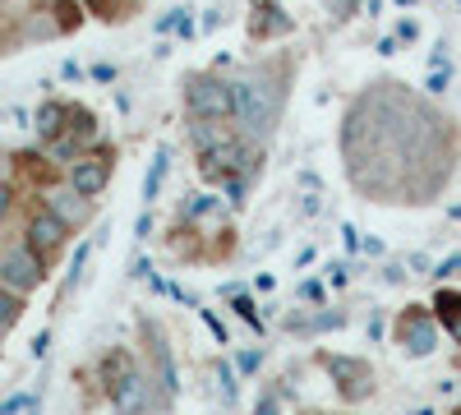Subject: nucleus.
Listing matches in <instances>:
<instances>
[{
	"instance_id": "8",
	"label": "nucleus",
	"mask_w": 461,
	"mask_h": 415,
	"mask_svg": "<svg viewBox=\"0 0 461 415\" xmlns=\"http://www.w3.org/2000/svg\"><path fill=\"white\" fill-rule=\"evenodd\" d=\"M106 180H111V158H84V162L69 167V185H74V190H79L84 199L102 194Z\"/></svg>"
},
{
	"instance_id": "10",
	"label": "nucleus",
	"mask_w": 461,
	"mask_h": 415,
	"mask_svg": "<svg viewBox=\"0 0 461 415\" xmlns=\"http://www.w3.org/2000/svg\"><path fill=\"white\" fill-rule=\"evenodd\" d=\"M328 369H332L337 388H346V397H351V401L369 397V369L360 360H328Z\"/></svg>"
},
{
	"instance_id": "15",
	"label": "nucleus",
	"mask_w": 461,
	"mask_h": 415,
	"mask_svg": "<svg viewBox=\"0 0 461 415\" xmlns=\"http://www.w3.org/2000/svg\"><path fill=\"white\" fill-rule=\"evenodd\" d=\"M19 319H23V300L10 286H0V328H14Z\"/></svg>"
},
{
	"instance_id": "12",
	"label": "nucleus",
	"mask_w": 461,
	"mask_h": 415,
	"mask_svg": "<svg viewBox=\"0 0 461 415\" xmlns=\"http://www.w3.org/2000/svg\"><path fill=\"white\" fill-rule=\"evenodd\" d=\"M65 121H69V106H60V102H47L42 111H37V134H42V139H60Z\"/></svg>"
},
{
	"instance_id": "3",
	"label": "nucleus",
	"mask_w": 461,
	"mask_h": 415,
	"mask_svg": "<svg viewBox=\"0 0 461 415\" xmlns=\"http://www.w3.org/2000/svg\"><path fill=\"white\" fill-rule=\"evenodd\" d=\"M230 97H236V121L245 125V134H267L273 130V102H267V84L263 79L230 84Z\"/></svg>"
},
{
	"instance_id": "19",
	"label": "nucleus",
	"mask_w": 461,
	"mask_h": 415,
	"mask_svg": "<svg viewBox=\"0 0 461 415\" xmlns=\"http://www.w3.org/2000/svg\"><path fill=\"white\" fill-rule=\"evenodd\" d=\"M434 277L443 282V277H461V254H452V258H443L438 268H434Z\"/></svg>"
},
{
	"instance_id": "32",
	"label": "nucleus",
	"mask_w": 461,
	"mask_h": 415,
	"mask_svg": "<svg viewBox=\"0 0 461 415\" xmlns=\"http://www.w3.org/2000/svg\"><path fill=\"white\" fill-rule=\"evenodd\" d=\"M397 5H411V0H397Z\"/></svg>"
},
{
	"instance_id": "6",
	"label": "nucleus",
	"mask_w": 461,
	"mask_h": 415,
	"mask_svg": "<svg viewBox=\"0 0 461 415\" xmlns=\"http://www.w3.org/2000/svg\"><path fill=\"white\" fill-rule=\"evenodd\" d=\"M402 347H406V356H434V347H438V328H434V319L429 314H406L402 319Z\"/></svg>"
},
{
	"instance_id": "17",
	"label": "nucleus",
	"mask_w": 461,
	"mask_h": 415,
	"mask_svg": "<svg viewBox=\"0 0 461 415\" xmlns=\"http://www.w3.org/2000/svg\"><path fill=\"white\" fill-rule=\"evenodd\" d=\"M337 323H341V314H319V319L295 323V328H304V332H328V328H337Z\"/></svg>"
},
{
	"instance_id": "26",
	"label": "nucleus",
	"mask_w": 461,
	"mask_h": 415,
	"mask_svg": "<svg viewBox=\"0 0 461 415\" xmlns=\"http://www.w3.org/2000/svg\"><path fill=\"white\" fill-rule=\"evenodd\" d=\"M443 88H447V74L434 69V74H429V93H443Z\"/></svg>"
},
{
	"instance_id": "28",
	"label": "nucleus",
	"mask_w": 461,
	"mask_h": 415,
	"mask_svg": "<svg viewBox=\"0 0 461 415\" xmlns=\"http://www.w3.org/2000/svg\"><path fill=\"white\" fill-rule=\"evenodd\" d=\"M10 203H14V194L5 190V185H0V221H5V212H10Z\"/></svg>"
},
{
	"instance_id": "30",
	"label": "nucleus",
	"mask_w": 461,
	"mask_h": 415,
	"mask_svg": "<svg viewBox=\"0 0 461 415\" xmlns=\"http://www.w3.org/2000/svg\"><path fill=\"white\" fill-rule=\"evenodd\" d=\"M447 328H452V337H456V342H461V319H452Z\"/></svg>"
},
{
	"instance_id": "11",
	"label": "nucleus",
	"mask_w": 461,
	"mask_h": 415,
	"mask_svg": "<svg viewBox=\"0 0 461 415\" xmlns=\"http://www.w3.org/2000/svg\"><path fill=\"white\" fill-rule=\"evenodd\" d=\"M47 203H51V212H56L60 221H84V217H88V199L74 190V185H69V190L47 194Z\"/></svg>"
},
{
	"instance_id": "20",
	"label": "nucleus",
	"mask_w": 461,
	"mask_h": 415,
	"mask_svg": "<svg viewBox=\"0 0 461 415\" xmlns=\"http://www.w3.org/2000/svg\"><path fill=\"white\" fill-rule=\"evenodd\" d=\"M217 388H221V397L236 401V379H230V369H226V365H217Z\"/></svg>"
},
{
	"instance_id": "2",
	"label": "nucleus",
	"mask_w": 461,
	"mask_h": 415,
	"mask_svg": "<svg viewBox=\"0 0 461 415\" xmlns=\"http://www.w3.org/2000/svg\"><path fill=\"white\" fill-rule=\"evenodd\" d=\"M106 379H111V401L121 415H143L148 406V383L143 374L130 365V356H111L106 360Z\"/></svg>"
},
{
	"instance_id": "24",
	"label": "nucleus",
	"mask_w": 461,
	"mask_h": 415,
	"mask_svg": "<svg viewBox=\"0 0 461 415\" xmlns=\"http://www.w3.org/2000/svg\"><path fill=\"white\" fill-rule=\"evenodd\" d=\"M258 415H277V397H273V392L258 397Z\"/></svg>"
},
{
	"instance_id": "23",
	"label": "nucleus",
	"mask_w": 461,
	"mask_h": 415,
	"mask_svg": "<svg viewBox=\"0 0 461 415\" xmlns=\"http://www.w3.org/2000/svg\"><path fill=\"white\" fill-rule=\"evenodd\" d=\"M23 406H32L28 397H10V401H0V415H14V410H23Z\"/></svg>"
},
{
	"instance_id": "29",
	"label": "nucleus",
	"mask_w": 461,
	"mask_h": 415,
	"mask_svg": "<svg viewBox=\"0 0 461 415\" xmlns=\"http://www.w3.org/2000/svg\"><path fill=\"white\" fill-rule=\"evenodd\" d=\"M341 240H346V245H351V249L360 245V236H356V226H351V221H346V226H341Z\"/></svg>"
},
{
	"instance_id": "25",
	"label": "nucleus",
	"mask_w": 461,
	"mask_h": 415,
	"mask_svg": "<svg viewBox=\"0 0 461 415\" xmlns=\"http://www.w3.org/2000/svg\"><path fill=\"white\" fill-rule=\"evenodd\" d=\"M226 194L240 199V194H245V180H240V176H226Z\"/></svg>"
},
{
	"instance_id": "18",
	"label": "nucleus",
	"mask_w": 461,
	"mask_h": 415,
	"mask_svg": "<svg viewBox=\"0 0 461 415\" xmlns=\"http://www.w3.org/2000/svg\"><path fill=\"white\" fill-rule=\"evenodd\" d=\"M212 208H217V199L199 194V199H189V203H185V217H203V212H212Z\"/></svg>"
},
{
	"instance_id": "5",
	"label": "nucleus",
	"mask_w": 461,
	"mask_h": 415,
	"mask_svg": "<svg viewBox=\"0 0 461 415\" xmlns=\"http://www.w3.org/2000/svg\"><path fill=\"white\" fill-rule=\"evenodd\" d=\"M0 282H5L10 291H32L37 282H42V254H37L32 245L10 249L5 258H0Z\"/></svg>"
},
{
	"instance_id": "1",
	"label": "nucleus",
	"mask_w": 461,
	"mask_h": 415,
	"mask_svg": "<svg viewBox=\"0 0 461 415\" xmlns=\"http://www.w3.org/2000/svg\"><path fill=\"white\" fill-rule=\"evenodd\" d=\"M341 162L369 203H434L456 171V130L406 84H369L341 121Z\"/></svg>"
},
{
	"instance_id": "31",
	"label": "nucleus",
	"mask_w": 461,
	"mask_h": 415,
	"mask_svg": "<svg viewBox=\"0 0 461 415\" xmlns=\"http://www.w3.org/2000/svg\"><path fill=\"white\" fill-rule=\"evenodd\" d=\"M93 10H102V14H106V10H111V5H106V0H93Z\"/></svg>"
},
{
	"instance_id": "22",
	"label": "nucleus",
	"mask_w": 461,
	"mask_h": 415,
	"mask_svg": "<svg viewBox=\"0 0 461 415\" xmlns=\"http://www.w3.org/2000/svg\"><path fill=\"white\" fill-rule=\"evenodd\" d=\"M180 19H185V10H171V14H162V19H158V32H171V28H180Z\"/></svg>"
},
{
	"instance_id": "21",
	"label": "nucleus",
	"mask_w": 461,
	"mask_h": 415,
	"mask_svg": "<svg viewBox=\"0 0 461 415\" xmlns=\"http://www.w3.org/2000/svg\"><path fill=\"white\" fill-rule=\"evenodd\" d=\"M47 347H51V332H37V337H32V360H42Z\"/></svg>"
},
{
	"instance_id": "14",
	"label": "nucleus",
	"mask_w": 461,
	"mask_h": 415,
	"mask_svg": "<svg viewBox=\"0 0 461 415\" xmlns=\"http://www.w3.org/2000/svg\"><path fill=\"white\" fill-rule=\"evenodd\" d=\"M167 162H171V153H167V148H158V158H152V167H148V176H143V199H148V203L162 194V180H167Z\"/></svg>"
},
{
	"instance_id": "7",
	"label": "nucleus",
	"mask_w": 461,
	"mask_h": 415,
	"mask_svg": "<svg viewBox=\"0 0 461 415\" xmlns=\"http://www.w3.org/2000/svg\"><path fill=\"white\" fill-rule=\"evenodd\" d=\"M249 153L236 143V139H221V143H212V148H203V176H230V171H249Z\"/></svg>"
},
{
	"instance_id": "9",
	"label": "nucleus",
	"mask_w": 461,
	"mask_h": 415,
	"mask_svg": "<svg viewBox=\"0 0 461 415\" xmlns=\"http://www.w3.org/2000/svg\"><path fill=\"white\" fill-rule=\"evenodd\" d=\"M65 226H69V221H60L56 212H37V217L28 221V245H32L37 254H56V249L65 245Z\"/></svg>"
},
{
	"instance_id": "4",
	"label": "nucleus",
	"mask_w": 461,
	"mask_h": 415,
	"mask_svg": "<svg viewBox=\"0 0 461 415\" xmlns=\"http://www.w3.org/2000/svg\"><path fill=\"white\" fill-rule=\"evenodd\" d=\"M185 102L194 111L199 121H226L230 111H236V97H230V84H221L217 74H199V79H189L185 88Z\"/></svg>"
},
{
	"instance_id": "16",
	"label": "nucleus",
	"mask_w": 461,
	"mask_h": 415,
	"mask_svg": "<svg viewBox=\"0 0 461 415\" xmlns=\"http://www.w3.org/2000/svg\"><path fill=\"white\" fill-rule=\"evenodd\" d=\"M434 310H438V319H443V323H452V319H461V295H452V291H443V295L434 300Z\"/></svg>"
},
{
	"instance_id": "27",
	"label": "nucleus",
	"mask_w": 461,
	"mask_h": 415,
	"mask_svg": "<svg viewBox=\"0 0 461 415\" xmlns=\"http://www.w3.org/2000/svg\"><path fill=\"white\" fill-rule=\"evenodd\" d=\"M328 282L332 286H346V268H341V263H332V268H328Z\"/></svg>"
},
{
	"instance_id": "13",
	"label": "nucleus",
	"mask_w": 461,
	"mask_h": 415,
	"mask_svg": "<svg viewBox=\"0 0 461 415\" xmlns=\"http://www.w3.org/2000/svg\"><path fill=\"white\" fill-rule=\"evenodd\" d=\"M152 356H158V369H162V392H167V397H176V392H180V379H176V356H171V347L162 342V337L152 342Z\"/></svg>"
}]
</instances>
